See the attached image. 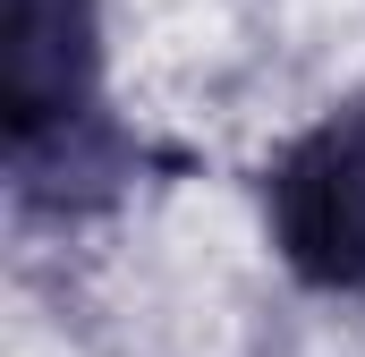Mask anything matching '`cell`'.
Segmentation results:
<instances>
[{"instance_id": "cell-1", "label": "cell", "mask_w": 365, "mask_h": 357, "mask_svg": "<svg viewBox=\"0 0 365 357\" xmlns=\"http://www.w3.org/2000/svg\"><path fill=\"white\" fill-rule=\"evenodd\" d=\"M0 128H9V178L26 213H86L119 187L128 145L102 111L93 0H9Z\"/></svg>"}, {"instance_id": "cell-2", "label": "cell", "mask_w": 365, "mask_h": 357, "mask_svg": "<svg viewBox=\"0 0 365 357\" xmlns=\"http://www.w3.org/2000/svg\"><path fill=\"white\" fill-rule=\"evenodd\" d=\"M264 230L306 289L365 298V94L280 145L264 178Z\"/></svg>"}]
</instances>
